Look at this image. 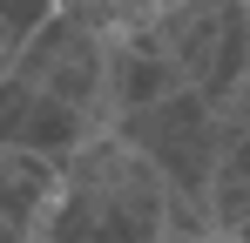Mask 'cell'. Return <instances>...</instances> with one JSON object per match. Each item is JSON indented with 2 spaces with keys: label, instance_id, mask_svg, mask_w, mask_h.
I'll return each instance as SVG.
<instances>
[{
  "label": "cell",
  "instance_id": "1",
  "mask_svg": "<svg viewBox=\"0 0 250 243\" xmlns=\"http://www.w3.org/2000/svg\"><path fill=\"white\" fill-rule=\"evenodd\" d=\"M163 176L122 135H95L61 162L54 202L41 216V243H163Z\"/></svg>",
  "mask_w": 250,
  "mask_h": 243
},
{
  "label": "cell",
  "instance_id": "9",
  "mask_svg": "<svg viewBox=\"0 0 250 243\" xmlns=\"http://www.w3.org/2000/svg\"><path fill=\"white\" fill-rule=\"evenodd\" d=\"M163 7H169V0H163Z\"/></svg>",
  "mask_w": 250,
  "mask_h": 243
},
{
  "label": "cell",
  "instance_id": "8",
  "mask_svg": "<svg viewBox=\"0 0 250 243\" xmlns=\"http://www.w3.org/2000/svg\"><path fill=\"white\" fill-rule=\"evenodd\" d=\"M0 81H7V68H0Z\"/></svg>",
  "mask_w": 250,
  "mask_h": 243
},
{
  "label": "cell",
  "instance_id": "6",
  "mask_svg": "<svg viewBox=\"0 0 250 243\" xmlns=\"http://www.w3.org/2000/svg\"><path fill=\"white\" fill-rule=\"evenodd\" d=\"M183 81H176V68H169L163 54L149 47V34L142 27H128V34H108V47H102V95H108V128L122 115H135V108H149V101H163V95H176Z\"/></svg>",
  "mask_w": 250,
  "mask_h": 243
},
{
  "label": "cell",
  "instance_id": "2",
  "mask_svg": "<svg viewBox=\"0 0 250 243\" xmlns=\"http://www.w3.org/2000/svg\"><path fill=\"white\" fill-rule=\"evenodd\" d=\"M183 88L216 101L230 81L250 68V0H169L142 27Z\"/></svg>",
  "mask_w": 250,
  "mask_h": 243
},
{
  "label": "cell",
  "instance_id": "7",
  "mask_svg": "<svg viewBox=\"0 0 250 243\" xmlns=\"http://www.w3.org/2000/svg\"><path fill=\"white\" fill-rule=\"evenodd\" d=\"M54 182H61V162L27 156V149H0V243H41Z\"/></svg>",
  "mask_w": 250,
  "mask_h": 243
},
{
  "label": "cell",
  "instance_id": "3",
  "mask_svg": "<svg viewBox=\"0 0 250 243\" xmlns=\"http://www.w3.org/2000/svg\"><path fill=\"white\" fill-rule=\"evenodd\" d=\"M108 135H122L128 149H135V156L163 176L169 196H189V202L209 196V176H216L223 142H216L209 101L196 95V88H176V95H163V101H149V108L122 115Z\"/></svg>",
  "mask_w": 250,
  "mask_h": 243
},
{
  "label": "cell",
  "instance_id": "5",
  "mask_svg": "<svg viewBox=\"0 0 250 243\" xmlns=\"http://www.w3.org/2000/svg\"><path fill=\"white\" fill-rule=\"evenodd\" d=\"M102 128L75 108H61L54 95L27 88L21 75L0 81V149H27V156H47V162H68L82 142H95Z\"/></svg>",
  "mask_w": 250,
  "mask_h": 243
},
{
  "label": "cell",
  "instance_id": "4",
  "mask_svg": "<svg viewBox=\"0 0 250 243\" xmlns=\"http://www.w3.org/2000/svg\"><path fill=\"white\" fill-rule=\"evenodd\" d=\"M102 47H108V34H102V27H88L82 14H47L41 27H34V40L14 54V68H7V75H21L27 88L54 95L61 108L88 115L95 128H108V95H102Z\"/></svg>",
  "mask_w": 250,
  "mask_h": 243
}]
</instances>
